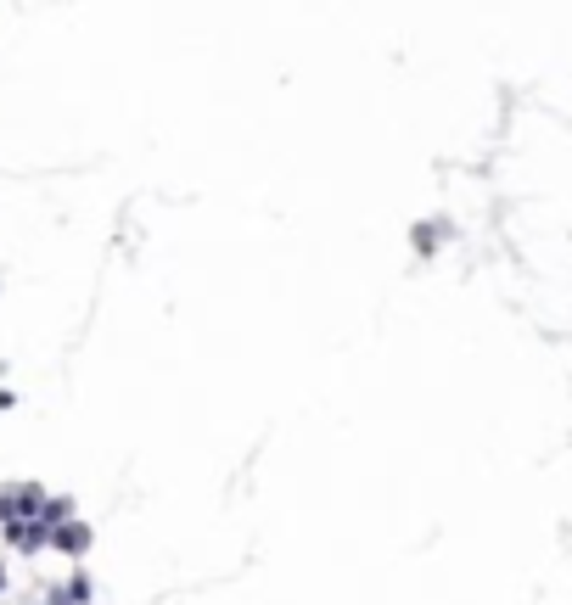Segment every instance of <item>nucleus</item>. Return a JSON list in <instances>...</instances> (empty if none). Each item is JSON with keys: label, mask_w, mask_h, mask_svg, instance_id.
I'll return each mask as SVG.
<instances>
[{"label": "nucleus", "mask_w": 572, "mask_h": 605, "mask_svg": "<svg viewBox=\"0 0 572 605\" xmlns=\"http://www.w3.org/2000/svg\"><path fill=\"white\" fill-rule=\"evenodd\" d=\"M62 549H85V527H62Z\"/></svg>", "instance_id": "obj_1"}, {"label": "nucleus", "mask_w": 572, "mask_h": 605, "mask_svg": "<svg viewBox=\"0 0 572 605\" xmlns=\"http://www.w3.org/2000/svg\"><path fill=\"white\" fill-rule=\"evenodd\" d=\"M0 583H6V572H0Z\"/></svg>", "instance_id": "obj_2"}]
</instances>
